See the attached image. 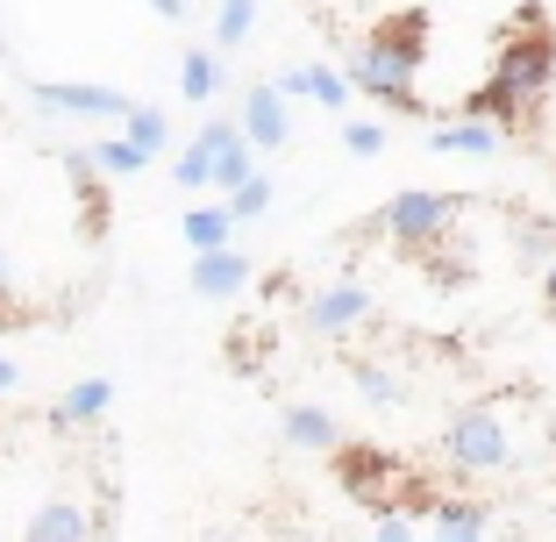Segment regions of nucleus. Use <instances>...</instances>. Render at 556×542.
Segmentation results:
<instances>
[{"label":"nucleus","mask_w":556,"mask_h":542,"mask_svg":"<svg viewBox=\"0 0 556 542\" xmlns=\"http://www.w3.org/2000/svg\"><path fill=\"white\" fill-rule=\"evenodd\" d=\"M250 272H257V264H250V250H236V243L200 250V257H193V293L200 300H236L250 286Z\"/></svg>","instance_id":"obj_9"},{"label":"nucleus","mask_w":556,"mask_h":542,"mask_svg":"<svg viewBox=\"0 0 556 542\" xmlns=\"http://www.w3.org/2000/svg\"><path fill=\"white\" fill-rule=\"evenodd\" d=\"M428 143H435L442 157H500V143H507V136L492 129V122H435V129H428Z\"/></svg>","instance_id":"obj_14"},{"label":"nucleus","mask_w":556,"mask_h":542,"mask_svg":"<svg viewBox=\"0 0 556 542\" xmlns=\"http://www.w3.org/2000/svg\"><path fill=\"white\" fill-rule=\"evenodd\" d=\"M386 122H364V115H343V150L350 157H386Z\"/></svg>","instance_id":"obj_23"},{"label":"nucleus","mask_w":556,"mask_h":542,"mask_svg":"<svg viewBox=\"0 0 556 542\" xmlns=\"http://www.w3.org/2000/svg\"><path fill=\"white\" fill-rule=\"evenodd\" d=\"M514 400L492 393V400H471V407L450 414V428H442V457H450V471H507L514 464V428H507Z\"/></svg>","instance_id":"obj_3"},{"label":"nucleus","mask_w":556,"mask_h":542,"mask_svg":"<svg viewBox=\"0 0 556 542\" xmlns=\"http://www.w3.org/2000/svg\"><path fill=\"white\" fill-rule=\"evenodd\" d=\"M250 172H257V150H250L243 136H236V143H229V150H222V157L207 165V186H214V193H236V186H243Z\"/></svg>","instance_id":"obj_20"},{"label":"nucleus","mask_w":556,"mask_h":542,"mask_svg":"<svg viewBox=\"0 0 556 542\" xmlns=\"http://www.w3.org/2000/svg\"><path fill=\"white\" fill-rule=\"evenodd\" d=\"M0 322H22V300H15V257L0 250Z\"/></svg>","instance_id":"obj_25"},{"label":"nucleus","mask_w":556,"mask_h":542,"mask_svg":"<svg viewBox=\"0 0 556 542\" xmlns=\"http://www.w3.org/2000/svg\"><path fill=\"white\" fill-rule=\"evenodd\" d=\"M179 93L186 100H193V108H207V100L214 93H222V58H214V50H186V58H179Z\"/></svg>","instance_id":"obj_17"},{"label":"nucleus","mask_w":556,"mask_h":542,"mask_svg":"<svg viewBox=\"0 0 556 542\" xmlns=\"http://www.w3.org/2000/svg\"><path fill=\"white\" fill-rule=\"evenodd\" d=\"M29 542H93L100 521L79 507V500H43V507L29 514V528H22Z\"/></svg>","instance_id":"obj_11"},{"label":"nucleus","mask_w":556,"mask_h":542,"mask_svg":"<svg viewBox=\"0 0 556 542\" xmlns=\"http://www.w3.org/2000/svg\"><path fill=\"white\" fill-rule=\"evenodd\" d=\"M15 386H22V364H15V357H0V393H15Z\"/></svg>","instance_id":"obj_28"},{"label":"nucleus","mask_w":556,"mask_h":542,"mask_svg":"<svg viewBox=\"0 0 556 542\" xmlns=\"http://www.w3.org/2000/svg\"><path fill=\"white\" fill-rule=\"evenodd\" d=\"M549 86H556V29L535 15V8H521V22H514L507 43H500L492 79L464 100V122H492L500 136H514V129H528V122L542 115Z\"/></svg>","instance_id":"obj_1"},{"label":"nucleus","mask_w":556,"mask_h":542,"mask_svg":"<svg viewBox=\"0 0 556 542\" xmlns=\"http://www.w3.org/2000/svg\"><path fill=\"white\" fill-rule=\"evenodd\" d=\"M222 207H229L236 229H243V222H257V214H271V179H264V172H250L236 193H222Z\"/></svg>","instance_id":"obj_21"},{"label":"nucleus","mask_w":556,"mask_h":542,"mask_svg":"<svg viewBox=\"0 0 556 542\" xmlns=\"http://www.w3.org/2000/svg\"><path fill=\"white\" fill-rule=\"evenodd\" d=\"M250 29H257V0H214V43L243 50Z\"/></svg>","instance_id":"obj_19"},{"label":"nucleus","mask_w":556,"mask_h":542,"mask_svg":"<svg viewBox=\"0 0 556 542\" xmlns=\"http://www.w3.org/2000/svg\"><path fill=\"white\" fill-rule=\"evenodd\" d=\"M150 8H157L164 22H186V15H193V0H150Z\"/></svg>","instance_id":"obj_27"},{"label":"nucleus","mask_w":556,"mask_h":542,"mask_svg":"<svg viewBox=\"0 0 556 542\" xmlns=\"http://www.w3.org/2000/svg\"><path fill=\"white\" fill-rule=\"evenodd\" d=\"M29 100L43 115H86V122H122L136 108L122 86H93V79H29Z\"/></svg>","instance_id":"obj_5"},{"label":"nucleus","mask_w":556,"mask_h":542,"mask_svg":"<svg viewBox=\"0 0 556 542\" xmlns=\"http://www.w3.org/2000/svg\"><path fill=\"white\" fill-rule=\"evenodd\" d=\"M115 129L129 136V143L143 150V157H164V143H172V115H164V108H150V100H136V108L115 122Z\"/></svg>","instance_id":"obj_16"},{"label":"nucleus","mask_w":556,"mask_h":542,"mask_svg":"<svg viewBox=\"0 0 556 542\" xmlns=\"http://www.w3.org/2000/svg\"><path fill=\"white\" fill-rule=\"evenodd\" d=\"M364 314H371V286L364 279H328L321 293H307V314H300V322H307L314 336H350Z\"/></svg>","instance_id":"obj_6"},{"label":"nucleus","mask_w":556,"mask_h":542,"mask_svg":"<svg viewBox=\"0 0 556 542\" xmlns=\"http://www.w3.org/2000/svg\"><path fill=\"white\" fill-rule=\"evenodd\" d=\"M421 65H428V15L421 8H400V15L364 29V43L343 58V79H350V93L378 100L393 115H428Z\"/></svg>","instance_id":"obj_2"},{"label":"nucleus","mask_w":556,"mask_h":542,"mask_svg":"<svg viewBox=\"0 0 556 542\" xmlns=\"http://www.w3.org/2000/svg\"><path fill=\"white\" fill-rule=\"evenodd\" d=\"M271 86L286 100H314V108H328V115H343L350 100H357V93H350V79H343V65H286Z\"/></svg>","instance_id":"obj_8"},{"label":"nucleus","mask_w":556,"mask_h":542,"mask_svg":"<svg viewBox=\"0 0 556 542\" xmlns=\"http://www.w3.org/2000/svg\"><path fill=\"white\" fill-rule=\"evenodd\" d=\"M86 157H93L100 179H136V172L150 165V157H143V150H136L122 129H115V136H100V143H86Z\"/></svg>","instance_id":"obj_18"},{"label":"nucleus","mask_w":556,"mask_h":542,"mask_svg":"<svg viewBox=\"0 0 556 542\" xmlns=\"http://www.w3.org/2000/svg\"><path fill=\"white\" fill-rule=\"evenodd\" d=\"M357 393L371 400V407H407V386H400L386 364H357Z\"/></svg>","instance_id":"obj_22"},{"label":"nucleus","mask_w":556,"mask_h":542,"mask_svg":"<svg viewBox=\"0 0 556 542\" xmlns=\"http://www.w3.org/2000/svg\"><path fill=\"white\" fill-rule=\"evenodd\" d=\"M464 214V193H435V186H407V193H393L386 207L371 214V236H386V243L400 250H428L435 236L457 229Z\"/></svg>","instance_id":"obj_4"},{"label":"nucleus","mask_w":556,"mask_h":542,"mask_svg":"<svg viewBox=\"0 0 556 542\" xmlns=\"http://www.w3.org/2000/svg\"><path fill=\"white\" fill-rule=\"evenodd\" d=\"M535 286H542V307H549V314H556V250H549V257H542V264H535Z\"/></svg>","instance_id":"obj_26"},{"label":"nucleus","mask_w":556,"mask_h":542,"mask_svg":"<svg viewBox=\"0 0 556 542\" xmlns=\"http://www.w3.org/2000/svg\"><path fill=\"white\" fill-rule=\"evenodd\" d=\"M278 428H286V443H293V450H336V443H343V421H336L328 407H314V400L286 407V414H278Z\"/></svg>","instance_id":"obj_13"},{"label":"nucleus","mask_w":556,"mask_h":542,"mask_svg":"<svg viewBox=\"0 0 556 542\" xmlns=\"http://www.w3.org/2000/svg\"><path fill=\"white\" fill-rule=\"evenodd\" d=\"M371 542H421V521H414V514H378Z\"/></svg>","instance_id":"obj_24"},{"label":"nucleus","mask_w":556,"mask_h":542,"mask_svg":"<svg viewBox=\"0 0 556 542\" xmlns=\"http://www.w3.org/2000/svg\"><path fill=\"white\" fill-rule=\"evenodd\" d=\"M108 407H115V378H79L50 400V428H93Z\"/></svg>","instance_id":"obj_10"},{"label":"nucleus","mask_w":556,"mask_h":542,"mask_svg":"<svg viewBox=\"0 0 556 542\" xmlns=\"http://www.w3.org/2000/svg\"><path fill=\"white\" fill-rule=\"evenodd\" d=\"M179 236H186V250H222V243H236V222H229V207L222 200H200V207H186L179 214Z\"/></svg>","instance_id":"obj_15"},{"label":"nucleus","mask_w":556,"mask_h":542,"mask_svg":"<svg viewBox=\"0 0 556 542\" xmlns=\"http://www.w3.org/2000/svg\"><path fill=\"white\" fill-rule=\"evenodd\" d=\"M236 129H243L250 150H286V143H293V108H286V93H278V86H250Z\"/></svg>","instance_id":"obj_7"},{"label":"nucleus","mask_w":556,"mask_h":542,"mask_svg":"<svg viewBox=\"0 0 556 542\" xmlns=\"http://www.w3.org/2000/svg\"><path fill=\"white\" fill-rule=\"evenodd\" d=\"M421 521H428V535H435V542H485L492 514H485V500H442L435 493V507H428Z\"/></svg>","instance_id":"obj_12"}]
</instances>
